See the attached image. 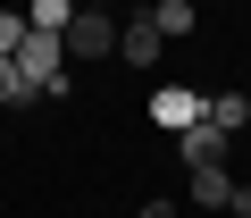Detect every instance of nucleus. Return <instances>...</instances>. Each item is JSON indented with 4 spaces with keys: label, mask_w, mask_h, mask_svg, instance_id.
I'll use <instances>...</instances> for the list:
<instances>
[{
    "label": "nucleus",
    "mask_w": 251,
    "mask_h": 218,
    "mask_svg": "<svg viewBox=\"0 0 251 218\" xmlns=\"http://www.w3.org/2000/svg\"><path fill=\"white\" fill-rule=\"evenodd\" d=\"M17 76H25L34 92L67 101V42H59V34H25V42H17Z\"/></svg>",
    "instance_id": "nucleus-1"
},
{
    "label": "nucleus",
    "mask_w": 251,
    "mask_h": 218,
    "mask_svg": "<svg viewBox=\"0 0 251 218\" xmlns=\"http://www.w3.org/2000/svg\"><path fill=\"white\" fill-rule=\"evenodd\" d=\"M159 51H168V34L151 26V9H126L117 17V59L126 67H159Z\"/></svg>",
    "instance_id": "nucleus-2"
},
{
    "label": "nucleus",
    "mask_w": 251,
    "mask_h": 218,
    "mask_svg": "<svg viewBox=\"0 0 251 218\" xmlns=\"http://www.w3.org/2000/svg\"><path fill=\"white\" fill-rule=\"evenodd\" d=\"M201 118H209V92H193V84H159V92H151V126L184 135V126H201Z\"/></svg>",
    "instance_id": "nucleus-3"
},
{
    "label": "nucleus",
    "mask_w": 251,
    "mask_h": 218,
    "mask_svg": "<svg viewBox=\"0 0 251 218\" xmlns=\"http://www.w3.org/2000/svg\"><path fill=\"white\" fill-rule=\"evenodd\" d=\"M67 59H117V17H109V9H75Z\"/></svg>",
    "instance_id": "nucleus-4"
},
{
    "label": "nucleus",
    "mask_w": 251,
    "mask_h": 218,
    "mask_svg": "<svg viewBox=\"0 0 251 218\" xmlns=\"http://www.w3.org/2000/svg\"><path fill=\"white\" fill-rule=\"evenodd\" d=\"M176 143H184V168H226V143H234V135H218V126L201 118V126H184Z\"/></svg>",
    "instance_id": "nucleus-5"
},
{
    "label": "nucleus",
    "mask_w": 251,
    "mask_h": 218,
    "mask_svg": "<svg viewBox=\"0 0 251 218\" xmlns=\"http://www.w3.org/2000/svg\"><path fill=\"white\" fill-rule=\"evenodd\" d=\"M184 201H201V210H234V176H226V168H184Z\"/></svg>",
    "instance_id": "nucleus-6"
},
{
    "label": "nucleus",
    "mask_w": 251,
    "mask_h": 218,
    "mask_svg": "<svg viewBox=\"0 0 251 218\" xmlns=\"http://www.w3.org/2000/svg\"><path fill=\"white\" fill-rule=\"evenodd\" d=\"M25 26H34V34H59V42H67V26H75V0H25Z\"/></svg>",
    "instance_id": "nucleus-7"
},
{
    "label": "nucleus",
    "mask_w": 251,
    "mask_h": 218,
    "mask_svg": "<svg viewBox=\"0 0 251 218\" xmlns=\"http://www.w3.org/2000/svg\"><path fill=\"white\" fill-rule=\"evenodd\" d=\"M151 26H159L168 42H184V34L201 26V17H193V0H151Z\"/></svg>",
    "instance_id": "nucleus-8"
},
{
    "label": "nucleus",
    "mask_w": 251,
    "mask_h": 218,
    "mask_svg": "<svg viewBox=\"0 0 251 218\" xmlns=\"http://www.w3.org/2000/svg\"><path fill=\"white\" fill-rule=\"evenodd\" d=\"M209 126H218V135H243V126H251V101H243V92H209Z\"/></svg>",
    "instance_id": "nucleus-9"
},
{
    "label": "nucleus",
    "mask_w": 251,
    "mask_h": 218,
    "mask_svg": "<svg viewBox=\"0 0 251 218\" xmlns=\"http://www.w3.org/2000/svg\"><path fill=\"white\" fill-rule=\"evenodd\" d=\"M25 101H42V92L17 76V59H0V109H25Z\"/></svg>",
    "instance_id": "nucleus-10"
},
{
    "label": "nucleus",
    "mask_w": 251,
    "mask_h": 218,
    "mask_svg": "<svg viewBox=\"0 0 251 218\" xmlns=\"http://www.w3.org/2000/svg\"><path fill=\"white\" fill-rule=\"evenodd\" d=\"M34 26H25V9H0V59H17V42H25Z\"/></svg>",
    "instance_id": "nucleus-11"
},
{
    "label": "nucleus",
    "mask_w": 251,
    "mask_h": 218,
    "mask_svg": "<svg viewBox=\"0 0 251 218\" xmlns=\"http://www.w3.org/2000/svg\"><path fill=\"white\" fill-rule=\"evenodd\" d=\"M134 218H176V201H143V210H134Z\"/></svg>",
    "instance_id": "nucleus-12"
},
{
    "label": "nucleus",
    "mask_w": 251,
    "mask_h": 218,
    "mask_svg": "<svg viewBox=\"0 0 251 218\" xmlns=\"http://www.w3.org/2000/svg\"><path fill=\"white\" fill-rule=\"evenodd\" d=\"M75 9H109V17H117V9H126V0H75Z\"/></svg>",
    "instance_id": "nucleus-13"
},
{
    "label": "nucleus",
    "mask_w": 251,
    "mask_h": 218,
    "mask_svg": "<svg viewBox=\"0 0 251 218\" xmlns=\"http://www.w3.org/2000/svg\"><path fill=\"white\" fill-rule=\"evenodd\" d=\"M0 9H17V0H0Z\"/></svg>",
    "instance_id": "nucleus-14"
}]
</instances>
